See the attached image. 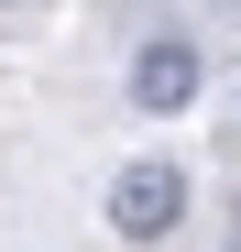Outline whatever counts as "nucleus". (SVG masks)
Masks as SVG:
<instances>
[{"label":"nucleus","mask_w":241,"mask_h":252,"mask_svg":"<svg viewBox=\"0 0 241 252\" xmlns=\"http://www.w3.org/2000/svg\"><path fill=\"white\" fill-rule=\"evenodd\" d=\"M176 220H186V176H176L165 154H143V164L110 176V230H120V241H165Z\"/></svg>","instance_id":"f257e3e1"},{"label":"nucleus","mask_w":241,"mask_h":252,"mask_svg":"<svg viewBox=\"0 0 241 252\" xmlns=\"http://www.w3.org/2000/svg\"><path fill=\"white\" fill-rule=\"evenodd\" d=\"M197 77H209V55H197V44H143V55H132V110H153V121L186 110Z\"/></svg>","instance_id":"f03ea898"},{"label":"nucleus","mask_w":241,"mask_h":252,"mask_svg":"<svg viewBox=\"0 0 241 252\" xmlns=\"http://www.w3.org/2000/svg\"><path fill=\"white\" fill-rule=\"evenodd\" d=\"M0 11H22V0H0Z\"/></svg>","instance_id":"7ed1b4c3"}]
</instances>
